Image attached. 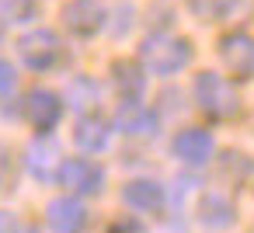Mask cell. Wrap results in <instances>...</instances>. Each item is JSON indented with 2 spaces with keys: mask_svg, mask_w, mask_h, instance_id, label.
<instances>
[{
  "mask_svg": "<svg viewBox=\"0 0 254 233\" xmlns=\"http://www.w3.org/2000/svg\"><path fill=\"white\" fill-rule=\"evenodd\" d=\"M191 98H195L198 112H202L205 118H216V122H226V118H233V115L240 112V94H237V87H233L226 77L212 73V70L195 73V80H191Z\"/></svg>",
  "mask_w": 254,
  "mask_h": 233,
  "instance_id": "7a4b0ae2",
  "label": "cell"
},
{
  "mask_svg": "<svg viewBox=\"0 0 254 233\" xmlns=\"http://www.w3.org/2000/svg\"><path fill=\"white\" fill-rule=\"evenodd\" d=\"M115 122H119L122 136H136V139H143V136H157V125H160L157 112L146 108L143 101H129V105H122Z\"/></svg>",
  "mask_w": 254,
  "mask_h": 233,
  "instance_id": "5bb4252c",
  "label": "cell"
},
{
  "mask_svg": "<svg viewBox=\"0 0 254 233\" xmlns=\"http://www.w3.org/2000/svg\"><path fill=\"white\" fill-rule=\"evenodd\" d=\"M18 56L32 73H49L66 59V46L53 28H28L18 39Z\"/></svg>",
  "mask_w": 254,
  "mask_h": 233,
  "instance_id": "3957f363",
  "label": "cell"
},
{
  "mask_svg": "<svg viewBox=\"0 0 254 233\" xmlns=\"http://www.w3.org/2000/svg\"><path fill=\"white\" fill-rule=\"evenodd\" d=\"M171 153H174L185 167H205V164L212 160V153H216V139H212L209 129L191 125V129H181V132L174 136Z\"/></svg>",
  "mask_w": 254,
  "mask_h": 233,
  "instance_id": "ba28073f",
  "label": "cell"
},
{
  "mask_svg": "<svg viewBox=\"0 0 254 233\" xmlns=\"http://www.w3.org/2000/svg\"><path fill=\"white\" fill-rule=\"evenodd\" d=\"M112 84H115L122 105H129V101H143L146 73H143V66L132 63V59H115V63H112Z\"/></svg>",
  "mask_w": 254,
  "mask_h": 233,
  "instance_id": "4fadbf2b",
  "label": "cell"
},
{
  "mask_svg": "<svg viewBox=\"0 0 254 233\" xmlns=\"http://www.w3.org/2000/svg\"><path fill=\"white\" fill-rule=\"evenodd\" d=\"M108 233H146V230H143V223H139V219L122 216V219H115V223L108 226Z\"/></svg>",
  "mask_w": 254,
  "mask_h": 233,
  "instance_id": "44dd1931",
  "label": "cell"
},
{
  "mask_svg": "<svg viewBox=\"0 0 254 233\" xmlns=\"http://www.w3.org/2000/svg\"><path fill=\"white\" fill-rule=\"evenodd\" d=\"M191 56H195L191 42L174 32H150L136 49V63L143 66V73L153 77H178L181 70L191 66Z\"/></svg>",
  "mask_w": 254,
  "mask_h": 233,
  "instance_id": "6da1fadb",
  "label": "cell"
},
{
  "mask_svg": "<svg viewBox=\"0 0 254 233\" xmlns=\"http://www.w3.org/2000/svg\"><path fill=\"white\" fill-rule=\"evenodd\" d=\"M219 59L233 73V80H254V35L226 32L219 39Z\"/></svg>",
  "mask_w": 254,
  "mask_h": 233,
  "instance_id": "8992f818",
  "label": "cell"
},
{
  "mask_svg": "<svg viewBox=\"0 0 254 233\" xmlns=\"http://www.w3.org/2000/svg\"><path fill=\"white\" fill-rule=\"evenodd\" d=\"M11 230V216L7 212H0V233H7Z\"/></svg>",
  "mask_w": 254,
  "mask_h": 233,
  "instance_id": "7402d4cb",
  "label": "cell"
},
{
  "mask_svg": "<svg viewBox=\"0 0 254 233\" xmlns=\"http://www.w3.org/2000/svg\"><path fill=\"white\" fill-rule=\"evenodd\" d=\"M11 177H14V157H11V150L4 143H0V191L11 184Z\"/></svg>",
  "mask_w": 254,
  "mask_h": 233,
  "instance_id": "ffe728a7",
  "label": "cell"
},
{
  "mask_svg": "<svg viewBox=\"0 0 254 233\" xmlns=\"http://www.w3.org/2000/svg\"><path fill=\"white\" fill-rule=\"evenodd\" d=\"M56 181L73 198H80V195H101V188H105V167L98 160H87V157H66L60 164V171H56Z\"/></svg>",
  "mask_w": 254,
  "mask_h": 233,
  "instance_id": "5b68a950",
  "label": "cell"
},
{
  "mask_svg": "<svg viewBox=\"0 0 254 233\" xmlns=\"http://www.w3.org/2000/svg\"><path fill=\"white\" fill-rule=\"evenodd\" d=\"M7 233H39L35 226H14V230H7Z\"/></svg>",
  "mask_w": 254,
  "mask_h": 233,
  "instance_id": "603a6c76",
  "label": "cell"
},
{
  "mask_svg": "<svg viewBox=\"0 0 254 233\" xmlns=\"http://www.w3.org/2000/svg\"><path fill=\"white\" fill-rule=\"evenodd\" d=\"M60 164H63V153H60V143H56L53 136H35V139L28 143V150H25V167H28V174H32L35 181H42V184L56 181Z\"/></svg>",
  "mask_w": 254,
  "mask_h": 233,
  "instance_id": "9c48e42d",
  "label": "cell"
},
{
  "mask_svg": "<svg viewBox=\"0 0 254 233\" xmlns=\"http://www.w3.org/2000/svg\"><path fill=\"white\" fill-rule=\"evenodd\" d=\"M18 87V70L11 59H0V98H7L11 91Z\"/></svg>",
  "mask_w": 254,
  "mask_h": 233,
  "instance_id": "d6986e66",
  "label": "cell"
},
{
  "mask_svg": "<svg viewBox=\"0 0 254 233\" xmlns=\"http://www.w3.org/2000/svg\"><path fill=\"white\" fill-rule=\"evenodd\" d=\"M77 108H87V105H94L98 101V84L91 80V77H73V84H70V94H66Z\"/></svg>",
  "mask_w": 254,
  "mask_h": 233,
  "instance_id": "ac0fdd59",
  "label": "cell"
},
{
  "mask_svg": "<svg viewBox=\"0 0 254 233\" xmlns=\"http://www.w3.org/2000/svg\"><path fill=\"white\" fill-rule=\"evenodd\" d=\"M60 21H63L66 35L94 39L108 28V11H105L101 0H66L63 11H60Z\"/></svg>",
  "mask_w": 254,
  "mask_h": 233,
  "instance_id": "277c9868",
  "label": "cell"
},
{
  "mask_svg": "<svg viewBox=\"0 0 254 233\" xmlns=\"http://www.w3.org/2000/svg\"><path fill=\"white\" fill-rule=\"evenodd\" d=\"M108 139H112V125H108L105 115L87 112V115L77 118V125H73V143H77V150H84V153H101V150L108 146Z\"/></svg>",
  "mask_w": 254,
  "mask_h": 233,
  "instance_id": "7c38bea8",
  "label": "cell"
},
{
  "mask_svg": "<svg viewBox=\"0 0 254 233\" xmlns=\"http://www.w3.org/2000/svg\"><path fill=\"white\" fill-rule=\"evenodd\" d=\"M122 202L132 209V212H143V216H160L164 205H167V191L160 181L153 177H132L122 184Z\"/></svg>",
  "mask_w": 254,
  "mask_h": 233,
  "instance_id": "30bf717a",
  "label": "cell"
},
{
  "mask_svg": "<svg viewBox=\"0 0 254 233\" xmlns=\"http://www.w3.org/2000/svg\"><path fill=\"white\" fill-rule=\"evenodd\" d=\"M198 223L205 230H230L237 223V209L223 191H205L198 198Z\"/></svg>",
  "mask_w": 254,
  "mask_h": 233,
  "instance_id": "9a60e30c",
  "label": "cell"
},
{
  "mask_svg": "<svg viewBox=\"0 0 254 233\" xmlns=\"http://www.w3.org/2000/svg\"><path fill=\"white\" fill-rule=\"evenodd\" d=\"M185 4H188V11H191L198 21L219 25V21H230V18L237 14L240 0H185Z\"/></svg>",
  "mask_w": 254,
  "mask_h": 233,
  "instance_id": "2e32d148",
  "label": "cell"
},
{
  "mask_svg": "<svg viewBox=\"0 0 254 233\" xmlns=\"http://www.w3.org/2000/svg\"><path fill=\"white\" fill-rule=\"evenodd\" d=\"M35 0H0V21H11V25H25L35 18Z\"/></svg>",
  "mask_w": 254,
  "mask_h": 233,
  "instance_id": "e0dca14e",
  "label": "cell"
},
{
  "mask_svg": "<svg viewBox=\"0 0 254 233\" xmlns=\"http://www.w3.org/2000/svg\"><path fill=\"white\" fill-rule=\"evenodd\" d=\"M46 226H49V233H84L87 205L73 195H60L46 205Z\"/></svg>",
  "mask_w": 254,
  "mask_h": 233,
  "instance_id": "8fae6325",
  "label": "cell"
},
{
  "mask_svg": "<svg viewBox=\"0 0 254 233\" xmlns=\"http://www.w3.org/2000/svg\"><path fill=\"white\" fill-rule=\"evenodd\" d=\"M25 118L32 122V129L39 136H49L60 125V118H63V98L56 91H49V87L28 91V98H25Z\"/></svg>",
  "mask_w": 254,
  "mask_h": 233,
  "instance_id": "52a82bcc",
  "label": "cell"
}]
</instances>
